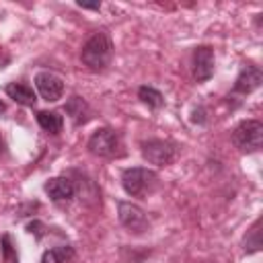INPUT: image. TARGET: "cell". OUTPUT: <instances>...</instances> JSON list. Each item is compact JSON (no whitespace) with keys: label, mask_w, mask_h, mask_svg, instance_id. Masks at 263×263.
<instances>
[{"label":"cell","mask_w":263,"mask_h":263,"mask_svg":"<svg viewBox=\"0 0 263 263\" xmlns=\"http://www.w3.org/2000/svg\"><path fill=\"white\" fill-rule=\"evenodd\" d=\"M111 58H113V43H111V37L103 31L92 33L80 51L82 64L92 72L105 70L111 64Z\"/></svg>","instance_id":"cell-1"},{"label":"cell","mask_w":263,"mask_h":263,"mask_svg":"<svg viewBox=\"0 0 263 263\" xmlns=\"http://www.w3.org/2000/svg\"><path fill=\"white\" fill-rule=\"evenodd\" d=\"M121 185L127 195L132 197H146L158 185V175L146 166H132L121 173Z\"/></svg>","instance_id":"cell-2"},{"label":"cell","mask_w":263,"mask_h":263,"mask_svg":"<svg viewBox=\"0 0 263 263\" xmlns=\"http://www.w3.org/2000/svg\"><path fill=\"white\" fill-rule=\"evenodd\" d=\"M232 144L242 152H257L263 146V123L257 119L240 121L232 132Z\"/></svg>","instance_id":"cell-3"},{"label":"cell","mask_w":263,"mask_h":263,"mask_svg":"<svg viewBox=\"0 0 263 263\" xmlns=\"http://www.w3.org/2000/svg\"><path fill=\"white\" fill-rule=\"evenodd\" d=\"M88 150L95 156H103V158H113L121 154V140L117 136V132H113L111 127H101L97 129L90 138H88Z\"/></svg>","instance_id":"cell-4"},{"label":"cell","mask_w":263,"mask_h":263,"mask_svg":"<svg viewBox=\"0 0 263 263\" xmlns=\"http://www.w3.org/2000/svg\"><path fill=\"white\" fill-rule=\"evenodd\" d=\"M142 156L150 164L166 166L175 160L177 148L166 140H148V142H142Z\"/></svg>","instance_id":"cell-5"},{"label":"cell","mask_w":263,"mask_h":263,"mask_svg":"<svg viewBox=\"0 0 263 263\" xmlns=\"http://www.w3.org/2000/svg\"><path fill=\"white\" fill-rule=\"evenodd\" d=\"M117 214H119V222L134 234H142L144 230H148L150 220L146 216V212L129 201H119L117 203Z\"/></svg>","instance_id":"cell-6"},{"label":"cell","mask_w":263,"mask_h":263,"mask_svg":"<svg viewBox=\"0 0 263 263\" xmlns=\"http://www.w3.org/2000/svg\"><path fill=\"white\" fill-rule=\"evenodd\" d=\"M35 86H37L41 99H45L47 103H55L64 95V80L60 76H55L53 72H39L35 76Z\"/></svg>","instance_id":"cell-7"},{"label":"cell","mask_w":263,"mask_h":263,"mask_svg":"<svg viewBox=\"0 0 263 263\" xmlns=\"http://www.w3.org/2000/svg\"><path fill=\"white\" fill-rule=\"evenodd\" d=\"M214 49L210 45H199L193 51V78L197 82H205L214 74Z\"/></svg>","instance_id":"cell-8"},{"label":"cell","mask_w":263,"mask_h":263,"mask_svg":"<svg viewBox=\"0 0 263 263\" xmlns=\"http://www.w3.org/2000/svg\"><path fill=\"white\" fill-rule=\"evenodd\" d=\"M261 80H263L261 70H259L257 66L247 64V66L240 70V74H238V78H236V82H234V92L249 95V92H253L255 88H259Z\"/></svg>","instance_id":"cell-9"},{"label":"cell","mask_w":263,"mask_h":263,"mask_svg":"<svg viewBox=\"0 0 263 263\" xmlns=\"http://www.w3.org/2000/svg\"><path fill=\"white\" fill-rule=\"evenodd\" d=\"M43 189H45V193H47V195H49L53 201H64V199H70V197L74 195V191H76L74 183H72L68 177H53V179L45 181Z\"/></svg>","instance_id":"cell-10"},{"label":"cell","mask_w":263,"mask_h":263,"mask_svg":"<svg viewBox=\"0 0 263 263\" xmlns=\"http://www.w3.org/2000/svg\"><path fill=\"white\" fill-rule=\"evenodd\" d=\"M4 90H6V95H8L14 103L25 105V107H33L35 101H37L35 90H33L29 84H23V82H10V84H6Z\"/></svg>","instance_id":"cell-11"},{"label":"cell","mask_w":263,"mask_h":263,"mask_svg":"<svg viewBox=\"0 0 263 263\" xmlns=\"http://www.w3.org/2000/svg\"><path fill=\"white\" fill-rule=\"evenodd\" d=\"M66 113L70 115V119L74 121V125H82V123H86L88 117H90V107H88V103H86L82 97L74 95V97H70L68 103H66Z\"/></svg>","instance_id":"cell-12"},{"label":"cell","mask_w":263,"mask_h":263,"mask_svg":"<svg viewBox=\"0 0 263 263\" xmlns=\"http://www.w3.org/2000/svg\"><path fill=\"white\" fill-rule=\"evenodd\" d=\"M37 123L49 134H60L64 127V117L58 111H37Z\"/></svg>","instance_id":"cell-13"},{"label":"cell","mask_w":263,"mask_h":263,"mask_svg":"<svg viewBox=\"0 0 263 263\" xmlns=\"http://www.w3.org/2000/svg\"><path fill=\"white\" fill-rule=\"evenodd\" d=\"M72 255H74V249L70 245H58L43 253L41 263H68V259H72Z\"/></svg>","instance_id":"cell-14"},{"label":"cell","mask_w":263,"mask_h":263,"mask_svg":"<svg viewBox=\"0 0 263 263\" xmlns=\"http://www.w3.org/2000/svg\"><path fill=\"white\" fill-rule=\"evenodd\" d=\"M138 99H140L144 105H148L150 109H160V107L164 105L162 92L156 90L154 86H140V88H138Z\"/></svg>","instance_id":"cell-15"},{"label":"cell","mask_w":263,"mask_h":263,"mask_svg":"<svg viewBox=\"0 0 263 263\" xmlns=\"http://www.w3.org/2000/svg\"><path fill=\"white\" fill-rule=\"evenodd\" d=\"M261 218H257L255 220V224L251 226V230L247 232V236H245V251L247 253H257L259 249H261Z\"/></svg>","instance_id":"cell-16"},{"label":"cell","mask_w":263,"mask_h":263,"mask_svg":"<svg viewBox=\"0 0 263 263\" xmlns=\"http://www.w3.org/2000/svg\"><path fill=\"white\" fill-rule=\"evenodd\" d=\"M0 249H2V257H4V263H18V257H16V249L12 247V240L8 234H4L0 238Z\"/></svg>","instance_id":"cell-17"},{"label":"cell","mask_w":263,"mask_h":263,"mask_svg":"<svg viewBox=\"0 0 263 263\" xmlns=\"http://www.w3.org/2000/svg\"><path fill=\"white\" fill-rule=\"evenodd\" d=\"M27 230H29V232L39 240V238L45 234V224H43V222H39V220H33V222H29V224H27Z\"/></svg>","instance_id":"cell-18"},{"label":"cell","mask_w":263,"mask_h":263,"mask_svg":"<svg viewBox=\"0 0 263 263\" xmlns=\"http://www.w3.org/2000/svg\"><path fill=\"white\" fill-rule=\"evenodd\" d=\"M193 123H205V109L203 107H197L193 111V117H191Z\"/></svg>","instance_id":"cell-19"},{"label":"cell","mask_w":263,"mask_h":263,"mask_svg":"<svg viewBox=\"0 0 263 263\" xmlns=\"http://www.w3.org/2000/svg\"><path fill=\"white\" fill-rule=\"evenodd\" d=\"M78 6L80 8H90V10H99L101 8V4H86V2H78Z\"/></svg>","instance_id":"cell-20"},{"label":"cell","mask_w":263,"mask_h":263,"mask_svg":"<svg viewBox=\"0 0 263 263\" xmlns=\"http://www.w3.org/2000/svg\"><path fill=\"white\" fill-rule=\"evenodd\" d=\"M4 150H6V144H4V138H2V136H0V154H2V152H4Z\"/></svg>","instance_id":"cell-21"},{"label":"cell","mask_w":263,"mask_h":263,"mask_svg":"<svg viewBox=\"0 0 263 263\" xmlns=\"http://www.w3.org/2000/svg\"><path fill=\"white\" fill-rule=\"evenodd\" d=\"M4 111H6V105H4L2 101H0V113H4Z\"/></svg>","instance_id":"cell-22"}]
</instances>
